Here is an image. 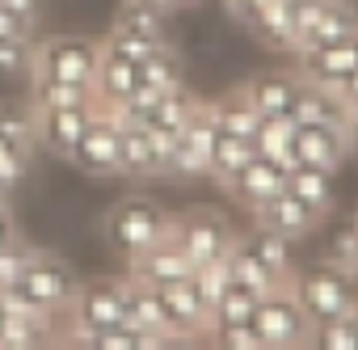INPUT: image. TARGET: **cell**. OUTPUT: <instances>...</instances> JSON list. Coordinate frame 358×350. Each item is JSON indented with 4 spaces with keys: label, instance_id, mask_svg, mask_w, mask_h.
I'll list each match as a JSON object with an SVG mask.
<instances>
[{
    "label": "cell",
    "instance_id": "obj_1",
    "mask_svg": "<svg viewBox=\"0 0 358 350\" xmlns=\"http://www.w3.org/2000/svg\"><path fill=\"white\" fill-rule=\"evenodd\" d=\"M76 283H80V279H76V270H72L64 258L43 253V249H30V258L22 262V270H17V279H13V287H9L5 295H13L17 304H26V308H34V312L55 316V312H64V308L72 304Z\"/></svg>",
    "mask_w": 358,
    "mask_h": 350
},
{
    "label": "cell",
    "instance_id": "obj_2",
    "mask_svg": "<svg viewBox=\"0 0 358 350\" xmlns=\"http://www.w3.org/2000/svg\"><path fill=\"white\" fill-rule=\"evenodd\" d=\"M169 228H173V216L156 199H148V195H127L122 203H114L106 211V224H101L106 245L114 253H122L127 262L135 253H143L148 245H156Z\"/></svg>",
    "mask_w": 358,
    "mask_h": 350
},
{
    "label": "cell",
    "instance_id": "obj_3",
    "mask_svg": "<svg viewBox=\"0 0 358 350\" xmlns=\"http://www.w3.org/2000/svg\"><path fill=\"white\" fill-rule=\"evenodd\" d=\"M291 291L295 300L303 304L308 321L320 325V321H333V316H350L358 308V291H354V274L341 270L337 262H316L308 270H295L291 279Z\"/></svg>",
    "mask_w": 358,
    "mask_h": 350
},
{
    "label": "cell",
    "instance_id": "obj_4",
    "mask_svg": "<svg viewBox=\"0 0 358 350\" xmlns=\"http://www.w3.org/2000/svg\"><path fill=\"white\" fill-rule=\"evenodd\" d=\"M97 59H101V43H97V38H85V34H55V38H43V43L34 47L30 76H34V80L80 85V89L93 93Z\"/></svg>",
    "mask_w": 358,
    "mask_h": 350
},
{
    "label": "cell",
    "instance_id": "obj_5",
    "mask_svg": "<svg viewBox=\"0 0 358 350\" xmlns=\"http://www.w3.org/2000/svg\"><path fill=\"white\" fill-rule=\"evenodd\" d=\"M68 312H72V325H80V329L114 325V321H135V283H131V274L76 283Z\"/></svg>",
    "mask_w": 358,
    "mask_h": 350
},
{
    "label": "cell",
    "instance_id": "obj_6",
    "mask_svg": "<svg viewBox=\"0 0 358 350\" xmlns=\"http://www.w3.org/2000/svg\"><path fill=\"white\" fill-rule=\"evenodd\" d=\"M173 241L186 249V258L194 266H207V262L228 258V249L236 245V228H232V220L224 211L194 207L186 216H173Z\"/></svg>",
    "mask_w": 358,
    "mask_h": 350
},
{
    "label": "cell",
    "instance_id": "obj_7",
    "mask_svg": "<svg viewBox=\"0 0 358 350\" xmlns=\"http://www.w3.org/2000/svg\"><path fill=\"white\" fill-rule=\"evenodd\" d=\"M253 329L262 333V346H299L312 337V321H308V312L291 287H278V291L257 300Z\"/></svg>",
    "mask_w": 358,
    "mask_h": 350
},
{
    "label": "cell",
    "instance_id": "obj_8",
    "mask_svg": "<svg viewBox=\"0 0 358 350\" xmlns=\"http://www.w3.org/2000/svg\"><path fill=\"white\" fill-rule=\"evenodd\" d=\"M68 160L76 169L93 173V178H114V173H122V127H118L110 106L97 110V118L89 122V131L80 135V144Z\"/></svg>",
    "mask_w": 358,
    "mask_h": 350
},
{
    "label": "cell",
    "instance_id": "obj_9",
    "mask_svg": "<svg viewBox=\"0 0 358 350\" xmlns=\"http://www.w3.org/2000/svg\"><path fill=\"white\" fill-rule=\"evenodd\" d=\"M101 102L97 97H85V102H72V106H51V110H34V139L47 148V152H59V156H72L80 135L89 131V122L97 118Z\"/></svg>",
    "mask_w": 358,
    "mask_h": 350
},
{
    "label": "cell",
    "instance_id": "obj_10",
    "mask_svg": "<svg viewBox=\"0 0 358 350\" xmlns=\"http://www.w3.org/2000/svg\"><path fill=\"white\" fill-rule=\"evenodd\" d=\"M350 152V127L337 122H295L291 139V164H320V169H341Z\"/></svg>",
    "mask_w": 358,
    "mask_h": 350
},
{
    "label": "cell",
    "instance_id": "obj_11",
    "mask_svg": "<svg viewBox=\"0 0 358 350\" xmlns=\"http://www.w3.org/2000/svg\"><path fill=\"white\" fill-rule=\"evenodd\" d=\"M211 135H215V118H211V102H203V106L190 114V122L177 131V139H173V148H169V169H164V173H182V178L207 173Z\"/></svg>",
    "mask_w": 358,
    "mask_h": 350
},
{
    "label": "cell",
    "instance_id": "obj_12",
    "mask_svg": "<svg viewBox=\"0 0 358 350\" xmlns=\"http://www.w3.org/2000/svg\"><path fill=\"white\" fill-rule=\"evenodd\" d=\"M358 72V34L324 43V47H308L299 51V76L324 89H337L341 80H350Z\"/></svg>",
    "mask_w": 358,
    "mask_h": 350
},
{
    "label": "cell",
    "instance_id": "obj_13",
    "mask_svg": "<svg viewBox=\"0 0 358 350\" xmlns=\"http://www.w3.org/2000/svg\"><path fill=\"white\" fill-rule=\"evenodd\" d=\"M160 300H164V308H169V321H173L177 342H190V337H199V333H211V308H207V300H203L194 274L177 279V283H164V287H160Z\"/></svg>",
    "mask_w": 358,
    "mask_h": 350
},
{
    "label": "cell",
    "instance_id": "obj_14",
    "mask_svg": "<svg viewBox=\"0 0 358 350\" xmlns=\"http://www.w3.org/2000/svg\"><path fill=\"white\" fill-rule=\"evenodd\" d=\"M253 211V220H257V228H266V232H278V237H291V241H299V237H308L312 228H316V220H320V211H312L299 195H291L287 186L282 190H274L270 199H262L257 207H249Z\"/></svg>",
    "mask_w": 358,
    "mask_h": 350
},
{
    "label": "cell",
    "instance_id": "obj_15",
    "mask_svg": "<svg viewBox=\"0 0 358 350\" xmlns=\"http://www.w3.org/2000/svg\"><path fill=\"white\" fill-rule=\"evenodd\" d=\"M287 160H278V156H262V152H253L236 173H232V182H228V190H232V199H241L245 207H257L262 199H270L274 190H282L287 186Z\"/></svg>",
    "mask_w": 358,
    "mask_h": 350
},
{
    "label": "cell",
    "instance_id": "obj_16",
    "mask_svg": "<svg viewBox=\"0 0 358 350\" xmlns=\"http://www.w3.org/2000/svg\"><path fill=\"white\" fill-rule=\"evenodd\" d=\"M131 274L143 279V283H152V287H164V283H177V279L194 274V262L186 258L182 245L173 241V228H169L156 245H148L143 253L131 258Z\"/></svg>",
    "mask_w": 358,
    "mask_h": 350
},
{
    "label": "cell",
    "instance_id": "obj_17",
    "mask_svg": "<svg viewBox=\"0 0 358 350\" xmlns=\"http://www.w3.org/2000/svg\"><path fill=\"white\" fill-rule=\"evenodd\" d=\"M122 127V173L127 178H156L169 164V144L143 127V122H118Z\"/></svg>",
    "mask_w": 358,
    "mask_h": 350
},
{
    "label": "cell",
    "instance_id": "obj_18",
    "mask_svg": "<svg viewBox=\"0 0 358 350\" xmlns=\"http://www.w3.org/2000/svg\"><path fill=\"white\" fill-rule=\"evenodd\" d=\"M139 89H143L139 85V64L101 43V59H97V76H93V97L101 106H118V102H127Z\"/></svg>",
    "mask_w": 358,
    "mask_h": 350
},
{
    "label": "cell",
    "instance_id": "obj_19",
    "mask_svg": "<svg viewBox=\"0 0 358 350\" xmlns=\"http://www.w3.org/2000/svg\"><path fill=\"white\" fill-rule=\"evenodd\" d=\"M241 89H245V97L253 102V110L262 118L266 114H291L295 110V97L303 89V76L299 72H262V76H253Z\"/></svg>",
    "mask_w": 358,
    "mask_h": 350
},
{
    "label": "cell",
    "instance_id": "obj_20",
    "mask_svg": "<svg viewBox=\"0 0 358 350\" xmlns=\"http://www.w3.org/2000/svg\"><path fill=\"white\" fill-rule=\"evenodd\" d=\"M241 245H245V249H249V253H253V258H257L278 283H282V287H291V279H295V249H291L295 241H291V237H278V232L253 228Z\"/></svg>",
    "mask_w": 358,
    "mask_h": 350
},
{
    "label": "cell",
    "instance_id": "obj_21",
    "mask_svg": "<svg viewBox=\"0 0 358 350\" xmlns=\"http://www.w3.org/2000/svg\"><path fill=\"white\" fill-rule=\"evenodd\" d=\"M287 190L291 195H299L312 211H329L333 207V199H337V182H333V169H320V164H291L287 169Z\"/></svg>",
    "mask_w": 358,
    "mask_h": 350
},
{
    "label": "cell",
    "instance_id": "obj_22",
    "mask_svg": "<svg viewBox=\"0 0 358 350\" xmlns=\"http://www.w3.org/2000/svg\"><path fill=\"white\" fill-rule=\"evenodd\" d=\"M291 118L295 122H337V127H350V114H345L337 89H324V85H312V80H303Z\"/></svg>",
    "mask_w": 358,
    "mask_h": 350
},
{
    "label": "cell",
    "instance_id": "obj_23",
    "mask_svg": "<svg viewBox=\"0 0 358 350\" xmlns=\"http://www.w3.org/2000/svg\"><path fill=\"white\" fill-rule=\"evenodd\" d=\"M350 34H358V9L345 5V0H329L324 13L312 22V30L299 38V51L324 47V43H337V38H350Z\"/></svg>",
    "mask_w": 358,
    "mask_h": 350
},
{
    "label": "cell",
    "instance_id": "obj_24",
    "mask_svg": "<svg viewBox=\"0 0 358 350\" xmlns=\"http://www.w3.org/2000/svg\"><path fill=\"white\" fill-rule=\"evenodd\" d=\"M249 156H253V144H249V139H241V135L215 127V135H211V152H207V173H211L220 186H228V182H232V173H236Z\"/></svg>",
    "mask_w": 358,
    "mask_h": 350
},
{
    "label": "cell",
    "instance_id": "obj_25",
    "mask_svg": "<svg viewBox=\"0 0 358 350\" xmlns=\"http://www.w3.org/2000/svg\"><path fill=\"white\" fill-rule=\"evenodd\" d=\"M114 34L143 38V43H169L164 13H160V9L139 5V0H122V9H118V18H114Z\"/></svg>",
    "mask_w": 358,
    "mask_h": 350
},
{
    "label": "cell",
    "instance_id": "obj_26",
    "mask_svg": "<svg viewBox=\"0 0 358 350\" xmlns=\"http://www.w3.org/2000/svg\"><path fill=\"white\" fill-rule=\"evenodd\" d=\"M211 118H215L220 131H232V135H241V139H253V131H257V122H262V114L253 110V102L245 97V89H232V93H224L220 102H211Z\"/></svg>",
    "mask_w": 358,
    "mask_h": 350
},
{
    "label": "cell",
    "instance_id": "obj_27",
    "mask_svg": "<svg viewBox=\"0 0 358 350\" xmlns=\"http://www.w3.org/2000/svg\"><path fill=\"white\" fill-rule=\"evenodd\" d=\"M224 262H228V279H232V283H241V287H249L253 295H270V291H278V287H282V283H278V279H274V274H270V270H266V266L245 249V245H241V241L228 249V258H224Z\"/></svg>",
    "mask_w": 358,
    "mask_h": 350
},
{
    "label": "cell",
    "instance_id": "obj_28",
    "mask_svg": "<svg viewBox=\"0 0 358 350\" xmlns=\"http://www.w3.org/2000/svg\"><path fill=\"white\" fill-rule=\"evenodd\" d=\"M291 139H295V118L291 114H266L262 122H257V131H253V152H262V156H278V160H287L291 164Z\"/></svg>",
    "mask_w": 358,
    "mask_h": 350
},
{
    "label": "cell",
    "instance_id": "obj_29",
    "mask_svg": "<svg viewBox=\"0 0 358 350\" xmlns=\"http://www.w3.org/2000/svg\"><path fill=\"white\" fill-rule=\"evenodd\" d=\"M249 30L270 47H295V18H291L287 0H270V5L249 22Z\"/></svg>",
    "mask_w": 358,
    "mask_h": 350
},
{
    "label": "cell",
    "instance_id": "obj_30",
    "mask_svg": "<svg viewBox=\"0 0 358 350\" xmlns=\"http://www.w3.org/2000/svg\"><path fill=\"white\" fill-rule=\"evenodd\" d=\"M139 85L152 89V93H164V89H177L182 85V59L173 55V47H156L143 64H139Z\"/></svg>",
    "mask_w": 358,
    "mask_h": 350
},
{
    "label": "cell",
    "instance_id": "obj_31",
    "mask_svg": "<svg viewBox=\"0 0 358 350\" xmlns=\"http://www.w3.org/2000/svg\"><path fill=\"white\" fill-rule=\"evenodd\" d=\"M257 300H262V295H253L249 287H241V283H228V287L220 291V300L211 304V329H220V325H241V321H253V308H257Z\"/></svg>",
    "mask_w": 358,
    "mask_h": 350
},
{
    "label": "cell",
    "instance_id": "obj_32",
    "mask_svg": "<svg viewBox=\"0 0 358 350\" xmlns=\"http://www.w3.org/2000/svg\"><path fill=\"white\" fill-rule=\"evenodd\" d=\"M316 346L324 350H358V325H354V312L350 316H333V321H320L312 325V337Z\"/></svg>",
    "mask_w": 358,
    "mask_h": 350
},
{
    "label": "cell",
    "instance_id": "obj_33",
    "mask_svg": "<svg viewBox=\"0 0 358 350\" xmlns=\"http://www.w3.org/2000/svg\"><path fill=\"white\" fill-rule=\"evenodd\" d=\"M329 262H337L341 270H358V220L350 216L345 224L333 228V241H329Z\"/></svg>",
    "mask_w": 358,
    "mask_h": 350
},
{
    "label": "cell",
    "instance_id": "obj_34",
    "mask_svg": "<svg viewBox=\"0 0 358 350\" xmlns=\"http://www.w3.org/2000/svg\"><path fill=\"white\" fill-rule=\"evenodd\" d=\"M93 97L89 89L80 85H64V80H34V110H51V106H72V102H85Z\"/></svg>",
    "mask_w": 358,
    "mask_h": 350
},
{
    "label": "cell",
    "instance_id": "obj_35",
    "mask_svg": "<svg viewBox=\"0 0 358 350\" xmlns=\"http://www.w3.org/2000/svg\"><path fill=\"white\" fill-rule=\"evenodd\" d=\"M30 64H34V43L30 38H5L0 43V76L30 72Z\"/></svg>",
    "mask_w": 358,
    "mask_h": 350
},
{
    "label": "cell",
    "instance_id": "obj_36",
    "mask_svg": "<svg viewBox=\"0 0 358 350\" xmlns=\"http://www.w3.org/2000/svg\"><path fill=\"white\" fill-rule=\"evenodd\" d=\"M211 337L228 350H262V333L253 329V321H241V325H220L211 329Z\"/></svg>",
    "mask_w": 358,
    "mask_h": 350
},
{
    "label": "cell",
    "instance_id": "obj_37",
    "mask_svg": "<svg viewBox=\"0 0 358 350\" xmlns=\"http://www.w3.org/2000/svg\"><path fill=\"white\" fill-rule=\"evenodd\" d=\"M30 34H34V18L0 5V43H5V38H30Z\"/></svg>",
    "mask_w": 358,
    "mask_h": 350
},
{
    "label": "cell",
    "instance_id": "obj_38",
    "mask_svg": "<svg viewBox=\"0 0 358 350\" xmlns=\"http://www.w3.org/2000/svg\"><path fill=\"white\" fill-rule=\"evenodd\" d=\"M30 258V249L17 241L13 249H5V253H0V291H9L13 287V279H17V270H22V262Z\"/></svg>",
    "mask_w": 358,
    "mask_h": 350
},
{
    "label": "cell",
    "instance_id": "obj_39",
    "mask_svg": "<svg viewBox=\"0 0 358 350\" xmlns=\"http://www.w3.org/2000/svg\"><path fill=\"white\" fill-rule=\"evenodd\" d=\"M22 241V232H17V220H13V211L5 207V203H0V253H5V249H13Z\"/></svg>",
    "mask_w": 358,
    "mask_h": 350
},
{
    "label": "cell",
    "instance_id": "obj_40",
    "mask_svg": "<svg viewBox=\"0 0 358 350\" xmlns=\"http://www.w3.org/2000/svg\"><path fill=\"white\" fill-rule=\"evenodd\" d=\"M337 97H341L345 114H358V72H354L350 80H341V85H337Z\"/></svg>",
    "mask_w": 358,
    "mask_h": 350
},
{
    "label": "cell",
    "instance_id": "obj_41",
    "mask_svg": "<svg viewBox=\"0 0 358 350\" xmlns=\"http://www.w3.org/2000/svg\"><path fill=\"white\" fill-rule=\"evenodd\" d=\"M228 5H232V13H236L245 26H249V22H253V18H257L266 5H270V0H228Z\"/></svg>",
    "mask_w": 358,
    "mask_h": 350
},
{
    "label": "cell",
    "instance_id": "obj_42",
    "mask_svg": "<svg viewBox=\"0 0 358 350\" xmlns=\"http://www.w3.org/2000/svg\"><path fill=\"white\" fill-rule=\"evenodd\" d=\"M0 5H9V9H17V13H26V18H38L43 0H0Z\"/></svg>",
    "mask_w": 358,
    "mask_h": 350
},
{
    "label": "cell",
    "instance_id": "obj_43",
    "mask_svg": "<svg viewBox=\"0 0 358 350\" xmlns=\"http://www.w3.org/2000/svg\"><path fill=\"white\" fill-rule=\"evenodd\" d=\"M139 5H148V9H160V13H169V9H177V0H139Z\"/></svg>",
    "mask_w": 358,
    "mask_h": 350
},
{
    "label": "cell",
    "instance_id": "obj_44",
    "mask_svg": "<svg viewBox=\"0 0 358 350\" xmlns=\"http://www.w3.org/2000/svg\"><path fill=\"white\" fill-rule=\"evenodd\" d=\"M350 144H358V122H350Z\"/></svg>",
    "mask_w": 358,
    "mask_h": 350
},
{
    "label": "cell",
    "instance_id": "obj_45",
    "mask_svg": "<svg viewBox=\"0 0 358 350\" xmlns=\"http://www.w3.org/2000/svg\"><path fill=\"white\" fill-rule=\"evenodd\" d=\"M182 5H199V0H177V9H182Z\"/></svg>",
    "mask_w": 358,
    "mask_h": 350
},
{
    "label": "cell",
    "instance_id": "obj_46",
    "mask_svg": "<svg viewBox=\"0 0 358 350\" xmlns=\"http://www.w3.org/2000/svg\"><path fill=\"white\" fill-rule=\"evenodd\" d=\"M354 325H358V308H354Z\"/></svg>",
    "mask_w": 358,
    "mask_h": 350
},
{
    "label": "cell",
    "instance_id": "obj_47",
    "mask_svg": "<svg viewBox=\"0 0 358 350\" xmlns=\"http://www.w3.org/2000/svg\"><path fill=\"white\" fill-rule=\"evenodd\" d=\"M354 283H358V270H354Z\"/></svg>",
    "mask_w": 358,
    "mask_h": 350
},
{
    "label": "cell",
    "instance_id": "obj_48",
    "mask_svg": "<svg viewBox=\"0 0 358 350\" xmlns=\"http://www.w3.org/2000/svg\"><path fill=\"white\" fill-rule=\"evenodd\" d=\"M354 220H358V216H354Z\"/></svg>",
    "mask_w": 358,
    "mask_h": 350
}]
</instances>
